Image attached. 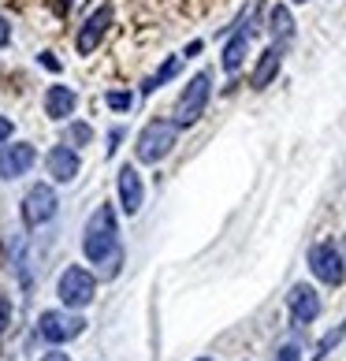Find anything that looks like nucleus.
Listing matches in <instances>:
<instances>
[{
  "instance_id": "1",
  "label": "nucleus",
  "mask_w": 346,
  "mask_h": 361,
  "mask_svg": "<svg viewBox=\"0 0 346 361\" xmlns=\"http://www.w3.org/2000/svg\"><path fill=\"white\" fill-rule=\"evenodd\" d=\"M116 235H119L116 209H112V205H101V209L89 216L86 235H82V253H86V261H93V264L112 261V253H116Z\"/></svg>"
},
{
  "instance_id": "2",
  "label": "nucleus",
  "mask_w": 346,
  "mask_h": 361,
  "mask_svg": "<svg viewBox=\"0 0 346 361\" xmlns=\"http://www.w3.org/2000/svg\"><path fill=\"white\" fill-rule=\"evenodd\" d=\"M175 142H179V123H171V119H153V123H145V130L138 135L135 157L142 164H156V160H164L175 149Z\"/></svg>"
},
{
  "instance_id": "3",
  "label": "nucleus",
  "mask_w": 346,
  "mask_h": 361,
  "mask_svg": "<svg viewBox=\"0 0 346 361\" xmlns=\"http://www.w3.org/2000/svg\"><path fill=\"white\" fill-rule=\"evenodd\" d=\"M209 97H212V75H209V71H197V75L190 78V86L183 90L179 104H175V123H179V127L197 123V119L205 116Z\"/></svg>"
},
{
  "instance_id": "4",
  "label": "nucleus",
  "mask_w": 346,
  "mask_h": 361,
  "mask_svg": "<svg viewBox=\"0 0 346 361\" xmlns=\"http://www.w3.org/2000/svg\"><path fill=\"white\" fill-rule=\"evenodd\" d=\"M56 294H60V302L68 305V310H86V305L93 302V294H97V279H93L86 269L71 264V269L60 276Z\"/></svg>"
},
{
  "instance_id": "5",
  "label": "nucleus",
  "mask_w": 346,
  "mask_h": 361,
  "mask_svg": "<svg viewBox=\"0 0 346 361\" xmlns=\"http://www.w3.org/2000/svg\"><path fill=\"white\" fill-rule=\"evenodd\" d=\"M56 190H52L49 183H34L30 190H26L23 197V224L26 227H42L49 224L52 216H56Z\"/></svg>"
},
{
  "instance_id": "6",
  "label": "nucleus",
  "mask_w": 346,
  "mask_h": 361,
  "mask_svg": "<svg viewBox=\"0 0 346 361\" xmlns=\"http://www.w3.org/2000/svg\"><path fill=\"white\" fill-rule=\"evenodd\" d=\"M37 331H42L45 343L60 346V343H68L75 336H82L86 320L78 317V313H56V310H49V313H42V320H37Z\"/></svg>"
},
{
  "instance_id": "7",
  "label": "nucleus",
  "mask_w": 346,
  "mask_h": 361,
  "mask_svg": "<svg viewBox=\"0 0 346 361\" xmlns=\"http://www.w3.org/2000/svg\"><path fill=\"white\" fill-rule=\"evenodd\" d=\"M309 269H313V276L321 279L324 287H339L342 279H346L342 253L331 246V243H321V246H313V250H309Z\"/></svg>"
},
{
  "instance_id": "8",
  "label": "nucleus",
  "mask_w": 346,
  "mask_h": 361,
  "mask_svg": "<svg viewBox=\"0 0 346 361\" xmlns=\"http://www.w3.org/2000/svg\"><path fill=\"white\" fill-rule=\"evenodd\" d=\"M34 145L30 142H16V145H0V179H19L34 168Z\"/></svg>"
},
{
  "instance_id": "9",
  "label": "nucleus",
  "mask_w": 346,
  "mask_h": 361,
  "mask_svg": "<svg viewBox=\"0 0 346 361\" xmlns=\"http://www.w3.org/2000/svg\"><path fill=\"white\" fill-rule=\"evenodd\" d=\"M109 26H112V8H97L82 23V30H78V37H75V49L82 52V56H86V52H93V49L101 45V37L109 34Z\"/></svg>"
},
{
  "instance_id": "10",
  "label": "nucleus",
  "mask_w": 346,
  "mask_h": 361,
  "mask_svg": "<svg viewBox=\"0 0 346 361\" xmlns=\"http://www.w3.org/2000/svg\"><path fill=\"white\" fill-rule=\"evenodd\" d=\"M290 317H295V324H313L316 317H321V294H316L309 283H295L290 290Z\"/></svg>"
},
{
  "instance_id": "11",
  "label": "nucleus",
  "mask_w": 346,
  "mask_h": 361,
  "mask_svg": "<svg viewBox=\"0 0 346 361\" xmlns=\"http://www.w3.org/2000/svg\"><path fill=\"white\" fill-rule=\"evenodd\" d=\"M142 197H145V186H142V176L135 164H123L119 168V205H123L127 216H135L142 209Z\"/></svg>"
},
{
  "instance_id": "12",
  "label": "nucleus",
  "mask_w": 346,
  "mask_h": 361,
  "mask_svg": "<svg viewBox=\"0 0 346 361\" xmlns=\"http://www.w3.org/2000/svg\"><path fill=\"white\" fill-rule=\"evenodd\" d=\"M45 168L56 183H71L78 176V153L71 149V145H52L49 157H45Z\"/></svg>"
},
{
  "instance_id": "13",
  "label": "nucleus",
  "mask_w": 346,
  "mask_h": 361,
  "mask_svg": "<svg viewBox=\"0 0 346 361\" xmlns=\"http://www.w3.org/2000/svg\"><path fill=\"white\" fill-rule=\"evenodd\" d=\"M279 63H283V49H279V45L264 49L261 60H257V68H254V78H249V86H254V90H264V86H268L272 78L279 75Z\"/></svg>"
},
{
  "instance_id": "14",
  "label": "nucleus",
  "mask_w": 346,
  "mask_h": 361,
  "mask_svg": "<svg viewBox=\"0 0 346 361\" xmlns=\"http://www.w3.org/2000/svg\"><path fill=\"white\" fill-rule=\"evenodd\" d=\"M268 30H272V37H276L279 49H283L290 37H295V19H290V8H287V4H276V8L268 11Z\"/></svg>"
},
{
  "instance_id": "15",
  "label": "nucleus",
  "mask_w": 346,
  "mask_h": 361,
  "mask_svg": "<svg viewBox=\"0 0 346 361\" xmlns=\"http://www.w3.org/2000/svg\"><path fill=\"white\" fill-rule=\"evenodd\" d=\"M45 112H49L52 119H68V116L75 112V93H71L68 86H49V93H45Z\"/></svg>"
},
{
  "instance_id": "16",
  "label": "nucleus",
  "mask_w": 346,
  "mask_h": 361,
  "mask_svg": "<svg viewBox=\"0 0 346 361\" xmlns=\"http://www.w3.org/2000/svg\"><path fill=\"white\" fill-rule=\"evenodd\" d=\"M246 49H249V30H238V34L231 37V42H228V49H223V71L235 75L238 68H242Z\"/></svg>"
},
{
  "instance_id": "17",
  "label": "nucleus",
  "mask_w": 346,
  "mask_h": 361,
  "mask_svg": "<svg viewBox=\"0 0 346 361\" xmlns=\"http://www.w3.org/2000/svg\"><path fill=\"white\" fill-rule=\"evenodd\" d=\"M183 60H186V56H168V60L161 63V71L145 78V82H142V93H145V97H149V93H156L164 82H171V78H175V75L183 71Z\"/></svg>"
},
{
  "instance_id": "18",
  "label": "nucleus",
  "mask_w": 346,
  "mask_h": 361,
  "mask_svg": "<svg viewBox=\"0 0 346 361\" xmlns=\"http://www.w3.org/2000/svg\"><path fill=\"white\" fill-rule=\"evenodd\" d=\"M342 339H346V320H342V324H339V328H331V331H328V336L321 339V346H316V361H324V357H328L331 350H335V346H339Z\"/></svg>"
},
{
  "instance_id": "19",
  "label": "nucleus",
  "mask_w": 346,
  "mask_h": 361,
  "mask_svg": "<svg viewBox=\"0 0 346 361\" xmlns=\"http://www.w3.org/2000/svg\"><path fill=\"white\" fill-rule=\"evenodd\" d=\"M104 101H109V109H116V112H127L130 109V93H123V90H112Z\"/></svg>"
},
{
  "instance_id": "20",
  "label": "nucleus",
  "mask_w": 346,
  "mask_h": 361,
  "mask_svg": "<svg viewBox=\"0 0 346 361\" xmlns=\"http://www.w3.org/2000/svg\"><path fill=\"white\" fill-rule=\"evenodd\" d=\"M89 138H93L89 123H75V127H71V145H86Z\"/></svg>"
},
{
  "instance_id": "21",
  "label": "nucleus",
  "mask_w": 346,
  "mask_h": 361,
  "mask_svg": "<svg viewBox=\"0 0 346 361\" xmlns=\"http://www.w3.org/2000/svg\"><path fill=\"white\" fill-rule=\"evenodd\" d=\"M276 361H302V350H298V343H287L283 350L276 354Z\"/></svg>"
},
{
  "instance_id": "22",
  "label": "nucleus",
  "mask_w": 346,
  "mask_h": 361,
  "mask_svg": "<svg viewBox=\"0 0 346 361\" xmlns=\"http://www.w3.org/2000/svg\"><path fill=\"white\" fill-rule=\"evenodd\" d=\"M8 324H11V302L0 298V336L8 331Z\"/></svg>"
},
{
  "instance_id": "23",
  "label": "nucleus",
  "mask_w": 346,
  "mask_h": 361,
  "mask_svg": "<svg viewBox=\"0 0 346 361\" xmlns=\"http://www.w3.org/2000/svg\"><path fill=\"white\" fill-rule=\"evenodd\" d=\"M11 130H16V127H11V119H8V116H0V145L11 138Z\"/></svg>"
},
{
  "instance_id": "24",
  "label": "nucleus",
  "mask_w": 346,
  "mask_h": 361,
  "mask_svg": "<svg viewBox=\"0 0 346 361\" xmlns=\"http://www.w3.org/2000/svg\"><path fill=\"white\" fill-rule=\"evenodd\" d=\"M11 42V26H8V19L4 16H0V49H4Z\"/></svg>"
},
{
  "instance_id": "25",
  "label": "nucleus",
  "mask_w": 346,
  "mask_h": 361,
  "mask_svg": "<svg viewBox=\"0 0 346 361\" xmlns=\"http://www.w3.org/2000/svg\"><path fill=\"white\" fill-rule=\"evenodd\" d=\"M123 142V127H116L112 135H109V153H116V145Z\"/></svg>"
},
{
  "instance_id": "26",
  "label": "nucleus",
  "mask_w": 346,
  "mask_h": 361,
  "mask_svg": "<svg viewBox=\"0 0 346 361\" xmlns=\"http://www.w3.org/2000/svg\"><path fill=\"white\" fill-rule=\"evenodd\" d=\"M42 63H45V68H52V71H60V60L52 56V52H42Z\"/></svg>"
},
{
  "instance_id": "27",
  "label": "nucleus",
  "mask_w": 346,
  "mask_h": 361,
  "mask_svg": "<svg viewBox=\"0 0 346 361\" xmlns=\"http://www.w3.org/2000/svg\"><path fill=\"white\" fill-rule=\"evenodd\" d=\"M42 361H68V354H60V350H52V354H45Z\"/></svg>"
},
{
  "instance_id": "28",
  "label": "nucleus",
  "mask_w": 346,
  "mask_h": 361,
  "mask_svg": "<svg viewBox=\"0 0 346 361\" xmlns=\"http://www.w3.org/2000/svg\"><path fill=\"white\" fill-rule=\"evenodd\" d=\"M295 4H305V0H295Z\"/></svg>"
},
{
  "instance_id": "29",
  "label": "nucleus",
  "mask_w": 346,
  "mask_h": 361,
  "mask_svg": "<svg viewBox=\"0 0 346 361\" xmlns=\"http://www.w3.org/2000/svg\"><path fill=\"white\" fill-rule=\"evenodd\" d=\"M197 361H209V357H197Z\"/></svg>"
}]
</instances>
